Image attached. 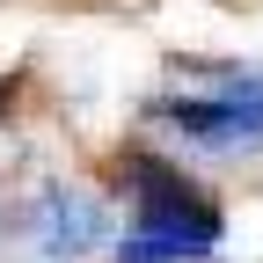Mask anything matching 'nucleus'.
I'll use <instances>...</instances> for the list:
<instances>
[{"instance_id":"nucleus-1","label":"nucleus","mask_w":263,"mask_h":263,"mask_svg":"<svg viewBox=\"0 0 263 263\" xmlns=\"http://www.w3.org/2000/svg\"><path fill=\"white\" fill-rule=\"evenodd\" d=\"M146 124L205 161L263 154V66H183V88L154 95Z\"/></svg>"},{"instance_id":"nucleus-2","label":"nucleus","mask_w":263,"mask_h":263,"mask_svg":"<svg viewBox=\"0 0 263 263\" xmlns=\"http://www.w3.org/2000/svg\"><path fill=\"white\" fill-rule=\"evenodd\" d=\"M124 205L132 227L117 234V263H205L219 256V212L176 161L161 154H132L124 161Z\"/></svg>"},{"instance_id":"nucleus-3","label":"nucleus","mask_w":263,"mask_h":263,"mask_svg":"<svg viewBox=\"0 0 263 263\" xmlns=\"http://www.w3.org/2000/svg\"><path fill=\"white\" fill-rule=\"evenodd\" d=\"M103 241H110V205L59 176L15 190L0 212V256L8 263H88Z\"/></svg>"}]
</instances>
